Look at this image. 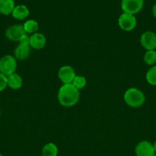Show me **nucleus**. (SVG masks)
<instances>
[{"label":"nucleus","mask_w":156,"mask_h":156,"mask_svg":"<svg viewBox=\"0 0 156 156\" xmlns=\"http://www.w3.org/2000/svg\"><path fill=\"white\" fill-rule=\"evenodd\" d=\"M80 91L72 84H64L58 93V99L60 105L66 108L73 106L78 102Z\"/></svg>","instance_id":"obj_1"},{"label":"nucleus","mask_w":156,"mask_h":156,"mask_svg":"<svg viewBox=\"0 0 156 156\" xmlns=\"http://www.w3.org/2000/svg\"><path fill=\"white\" fill-rule=\"evenodd\" d=\"M124 101L127 105L132 108H139L145 101L144 93L136 88H130L124 94Z\"/></svg>","instance_id":"obj_2"},{"label":"nucleus","mask_w":156,"mask_h":156,"mask_svg":"<svg viewBox=\"0 0 156 156\" xmlns=\"http://www.w3.org/2000/svg\"><path fill=\"white\" fill-rule=\"evenodd\" d=\"M31 47H30V37L24 34L21 37L19 41V44L15 49L14 54L16 59L20 60H24L30 56Z\"/></svg>","instance_id":"obj_3"},{"label":"nucleus","mask_w":156,"mask_h":156,"mask_svg":"<svg viewBox=\"0 0 156 156\" xmlns=\"http://www.w3.org/2000/svg\"><path fill=\"white\" fill-rule=\"evenodd\" d=\"M16 69V59L13 56L5 55L0 59V73L9 76L15 73Z\"/></svg>","instance_id":"obj_4"},{"label":"nucleus","mask_w":156,"mask_h":156,"mask_svg":"<svg viewBox=\"0 0 156 156\" xmlns=\"http://www.w3.org/2000/svg\"><path fill=\"white\" fill-rule=\"evenodd\" d=\"M144 0H122L121 8L124 13L135 15L140 12L143 8Z\"/></svg>","instance_id":"obj_5"},{"label":"nucleus","mask_w":156,"mask_h":156,"mask_svg":"<svg viewBox=\"0 0 156 156\" xmlns=\"http://www.w3.org/2000/svg\"><path fill=\"white\" fill-rule=\"evenodd\" d=\"M136 18L134 15L123 13L118 19V24L122 30L125 31H131L136 26Z\"/></svg>","instance_id":"obj_6"},{"label":"nucleus","mask_w":156,"mask_h":156,"mask_svg":"<svg viewBox=\"0 0 156 156\" xmlns=\"http://www.w3.org/2000/svg\"><path fill=\"white\" fill-rule=\"evenodd\" d=\"M135 152L136 156H156L153 144L146 140L138 143L135 149Z\"/></svg>","instance_id":"obj_7"},{"label":"nucleus","mask_w":156,"mask_h":156,"mask_svg":"<svg viewBox=\"0 0 156 156\" xmlns=\"http://www.w3.org/2000/svg\"><path fill=\"white\" fill-rule=\"evenodd\" d=\"M26 34L24 27L21 24H15L8 27L6 31V37L9 41L19 42L23 35Z\"/></svg>","instance_id":"obj_8"},{"label":"nucleus","mask_w":156,"mask_h":156,"mask_svg":"<svg viewBox=\"0 0 156 156\" xmlns=\"http://www.w3.org/2000/svg\"><path fill=\"white\" fill-rule=\"evenodd\" d=\"M141 45L146 50H155L156 34L152 31H145L141 35Z\"/></svg>","instance_id":"obj_9"},{"label":"nucleus","mask_w":156,"mask_h":156,"mask_svg":"<svg viewBox=\"0 0 156 156\" xmlns=\"http://www.w3.org/2000/svg\"><path fill=\"white\" fill-rule=\"evenodd\" d=\"M75 76L74 69L70 66H64L58 71V78L64 84H71Z\"/></svg>","instance_id":"obj_10"},{"label":"nucleus","mask_w":156,"mask_h":156,"mask_svg":"<svg viewBox=\"0 0 156 156\" xmlns=\"http://www.w3.org/2000/svg\"><path fill=\"white\" fill-rule=\"evenodd\" d=\"M46 38L41 33H35L30 37V47L35 50H41L45 46Z\"/></svg>","instance_id":"obj_11"},{"label":"nucleus","mask_w":156,"mask_h":156,"mask_svg":"<svg viewBox=\"0 0 156 156\" xmlns=\"http://www.w3.org/2000/svg\"><path fill=\"white\" fill-rule=\"evenodd\" d=\"M7 82L8 87L13 90L19 89L20 88H21L23 84V81L21 76L15 73L7 76Z\"/></svg>","instance_id":"obj_12"},{"label":"nucleus","mask_w":156,"mask_h":156,"mask_svg":"<svg viewBox=\"0 0 156 156\" xmlns=\"http://www.w3.org/2000/svg\"><path fill=\"white\" fill-rule=\"evenodd\" d=\"M12 15L15 19L24 20L29 15V10L24 5H19L15 6Z\"/></svg>","instance_id":"obj_13"},{"label":"nucleus","mask_w":156,"mask_h":156,"mask_svg":"<svg viewBox=\"0 0 156 156\" xmlns=\"http://www.w3.org/2000/svg\"><path fill=\"white\" fill-rule=\"evenodd\" d=\"M15 7L14 0H0V13L2 15H10L12 13Z\"/></svg>","instance_id":"obj_14"},{"label":"nucleus","mask_w":156,"mask_h":156,"mask_svg":"<svg viewBox=\"0 0 156 156\" xmlns=\"http://www.w3.org/2000/svg\"><path fill=\"white\" fill-rule=\"evenodd\" d=\"M58 153V149L54 143H49L46 144L41 150L42 156H57Z\"/></svg>","instance_id":"obj_15"},{"label":"nucleus","mask_w":156,"mask_h":156,"mask_svg":"<svg viewBox=\"0 0 156 156\" xmlns=\"http://www.w3.org/2000/svg\"><path fill=\"white\" fill-rule=\"evenodd\" d=\"M24 30L26 33L28 34H35L38 29V24L36 21L33 19L28 20V21H25L24 24H23Z\"/></svg>","instance_id":"obj_16"},{"label":"nucleus","mask_w":156,"mask_h":156,"mask_svg":"<svg viewBox=\"0 0 156 156\" xmlns=\"http://www.w3.org/2000/svg\"><path fill=\"white\" fill-rule=\"evenodd\" d=\"M144 62L148 66H154L156 63V51L155 50H147L144 55Z\"/></svg>","instance_id":"obj_17"},{"label":"nucleus","mask_w":156,"mask_h":156,"mask_svg":"<svg viewBox=\"0 0 156 156\" xmlns=\"http://www.w3.org/2000/svg\"><path fill=\"white\" fill-rule=\"evenodd\" d=\"M145 78L148 84L153 86H156V66H152L147 71Z\"/></svg>","instance_id":"obj_18"},{"label":"nucleus","mask_w":156,"mask_h":156,"mask_svg":"<svg viewBox=\"0 0 156 156\" xmlns=\"http://www.w3.org/2000/svg\"><path fill=\"white\" fill-rule=\"evenodd\" d=\"M72 85L75 87L76 88H77L78 90L82 89L84 87L86 86V84H87V80H86L85 77L82 76H76L75 78L73 79V82H72Z\"/></svg>","instance_id":"obj_19"},{"label":"nucleus","mask_w":156,"mask_h":156,"mask_svg":"<svg viewBox=\"0 0 156 156\" xmlns=\"http://www.w3.org/2000/svg\"><path fill=\"white\" fill-rule=\"evenodd\" d=\"M8 86V82H7V76L5 75L0 73V92L4 91Z\"/></svg>","instance_id":"obj_20"},{"label":"nucleus","mask_w":156,"mask_h":156,"mask_svg":"<svg viewBox=\"0 0 156 156\" xmlns=\"http://www.w3.org/2000/svg\"><path fill=\"white\" fill-rule=\"evenodd\" d=\"M152 15L153 16L156 18V3L153 5L152 7Z\"/></svg>","instance_id":"obj_21"},{"label":"nucleus","mask_w":156,"mask_h":156,"mask_svg":"<svg viewBox=\"0 0 156 156\" xmlns=\"http://www.w3.org/2000/svg\"><path fill=\"white\" fill-rule=\"evenodd\" d=\"M153 146H154V152H155V153H156V141H155V142H154V144H153Z\"/></svg>","instance_id":"obj_22"},{"label":"nucleus","mask_w":156,"mask_h":156,"mask_svg":"<svg viewBox=\"0 0 156 156\" xmlns=\"http://www.w3.org/2000/svg\"><path fill=\"white\" fill-rule=\"evenodd\" d=\"M0 156H3V155H2V154H1V153H0Z\"/></svg>","instance_id":"obj_23"}]
</instances>
